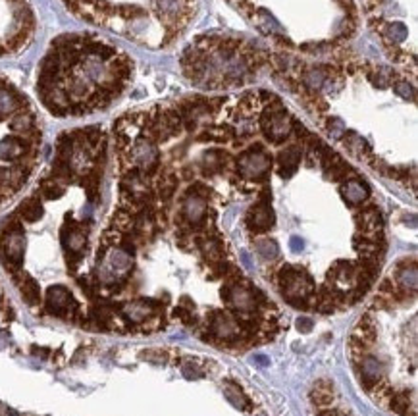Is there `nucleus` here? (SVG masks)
I'll return each mask as SVG.
<instances>
[{
  "mask_svg": "<svg viewBox=\"0 0 418 416\" xmlns=\"http://www.w3.org/2000/svg\"><path fill=\"white\" fill-rule=\"evenodd\" d=\"M131 77L127 56L108 43L60 35L39 66L37 93L54 116H81L108 108Z\"/></svg>",
  "mask_w": 418,
  "mask_h": 416,
  "instance_id": "nucleus-1",
  "label": "nucleus"
},
{
  "mask_svg": "<svg viewBox=\"0 0 418 416\" xmlns=\"http://www.w3.org/2000/svg\"><path fill=\"white\" fill-rule=\"evenodd\" d=\"M45 308L49 314L58 318H79V303L64 285H50L47 289Z\"/></svg>",
  "mask_w": 418,
  "mask_h": 416,
  "instance_id": "nucleus-2",
  "label": "nucleus"
},
{
  "mask_svg": "<svg viewBox=\"0 0 418 416\" xmlns=\"http://www.w3.org/2000/svg\"><path fill=\"white\" fill-rule=\"evenodd\" d=\"M272 166V158L262 151V147L257 145L251 151H247L241 158H239V170L241 174L253 179H260L268 174Z\"/></svg>",
  "mask_w": 418,
  "mask_h": 416,
  "instance_id": "nucleus-3",
  "label": "nucleus"
},
{
  "mask_svg": "<svg viewBox=\"0 0 418 416\" xmlns=\"http://www.w3.org/2000/svg\"><path fill=\"white\" fill-rule=\"evenodd\" d=\"M274 210L268 202H259L247 212V227L255 233H264L274 226Z\"/></svg>",
  "mask_w": 418,
  "mask_h": 416,
  "instance_id": "nucleus-4",
  "label": "nucleus"
},
{
  "mask_svg": "<svg viewBox=\"0 0 418 416\" xmlns=\"http://www.w3.org/2000/svg\"><path fill=\"white\" fill-rule=\"evenodd\" d=\"M181 212H183V218L189 224H195V226L200 224L204 220V216H206V197L198 195L195 187H191L187 191V197L183 199Z\"/></svg>",
  "mask_w": 418,
  "mask_h": 416,
  "instance_id": "nucleus-5",
  "label": "nucleus"
},
{
  "mask_svg": "<svg viewBox=\"0 0 418 416\" xmlns=\"http://www.w3.org/2000/svg\"><path fill=\"white\" fill-rule=\"evenodd\" d=\"M12 276L25 303L29 304V306H35V304L41 303V287H39V281L35 277L31 276V274H27V272H24V270L16 272Z\"/></svg>",
  "mask_w": 418,
  "mask_h": 416,
  "instance_id": "nucleus-6",
  "label": "nucleus"
},
{
  "mask_svg": "<svg viewBox=\"0 0 418 416\" xmlns=\"http://www.w3.org/2000/svg\"><path fill=\"white\" fill-rule=\"evenodd\" d=\"M45 216V201L39 197L37 193L33 197H27L16 210V218L22 224H37Z\"/></svg>",
  "mask_w": 418,
  "mask_h": 416,
  "instance_id": "nucleus-7",
  "label": "nucleus"
},
{
  "mask_svg": "<svg viewBox=\"0 0 418 416\" xmlns=\"http://www.w3.org/2000/svg\"><path fill=\"white\" fill-rule=\"evenodd\" d=\"M310 399L312 403L316 404L318 408H326L333 403L335 399V391H333V383L330 379H318L314 385H312V391H310Z\"/></svg>",
  "mask_w": 418,
  "mask_h": 416,
  "instance_id": "nucleus-8",
  "label": "nucleus"
},
{
  "mask_svg": "<svg viewBox=\"0 0 418 416\" xmlns=\"http://www.w3.org/2000/svg\"><path fill=\"white\" fill-rule=\"evenodd\" d=\"M280 162V176L291 177L297 172V166L301 162V149L299 147H287L278 156Z\"/></svg>",
  "mask_w": 418,
  "mask_h": 416,
  "instance_id": "nucleus-9",
  "label": "nucleus"
},
{
  "mask_svg": "<svg viewBox=\"0 0 418 416\" xmlns=\"http://www.w3.org/2000/svg\"><path fill=\"white\" fill-rule=\"evenodd\" d=\"M357 226L364 233H378L381 229V214L376 206H370L366 210H362L357 214Z\"/></svg>",
  "mask_w": 418,
  "mask_h": 416,
  "instance_id": "nucleus-10",
  "label": "nucleus"
},
{
  "mask_svg": "<svg viewBox=\"0 0 418 416\" xmlns=\"http://www.w3.org/2000/svg\"><path fill=\"white\" fill-rule=\"evenodd\" d=\"M341 193H343L345 201L349 202V204H360V202L368 197L370 191H368V185H366L364 181H360V179H351V181H347L343 185Z\"/></svg>",
  "mask_w": 418,
  "mask_h": 416,
  "instance_id": "nucleus-11",
  "label": "nucleus"
},
{
  "mask_svg": "<svg viewBox=\"0 0 418 416\" xmlns=\"http://www.w3.org/2000/svg\"><path fill=\"white\" fill-rule=\"evenodd\" d=\"M175 187H177V177L175 174H172L170 170H166L164 174H160L158 181H156V193L162 201H170L172 195L175 193Z\"/></svg>",
  "mask_w": 418,
  "mask_h": 416,
  "instance_id": "nucleus-12",
  "label": "nucleus"
},
{
  "mask_svg": "<svg viewBox=\"0 0 418 416\" xmlns=\"http://www.w3.org/2000/svg\"><path fill=\"white\" fill-rule=\"evenodd\" d=\"M397 283H399V289L406 291V293L410 291L414 295V291H416V266H414V262L410 264V268L408 266H401L399 268Z\"/></svg>",
  "mask_w": 418,
  "mask_h": 416,
  "instance_id": "nucleus-13",
  "label": "nucleus"
},
{
  "mask_svg": "<svg viewBox=\"0 0 418 416\" xmlns=\"http://www.w3.org/2000/svg\"><path fill=\"white\" fill-rule=\"evenodd\" d=\"M389 408L393 410L395 414L406 416L408 414V410L414 408V403L410 401V397H408L406 391H397V393L391 395V399H389Z\"/></svg>",
  "mask_w": 418,
  "mask_h": 416,
  "instance_id": "nucleus-14",
  "label": "nucleus"
},
{
  "mask_svg": "<svg viewBox=\"0 0 418 416\" xmlns=\"http://www.w3.org/2000/svg\"><path fill=\"white\" fill-rule=\"evenodd\" d=\"M200 249H202V254L206 256V260H210L212 264H216V262H222L224 249H222V243L218 239H204V241H200Z\"/></svg>",
  "mask_w": 418,
  "mask_h": 416,
  "instance_id": "nucleus-15",
  "label": "nucleus"
},
{
  "mask_svg": "<svg viewBox=\"0 0 418 416\" xmlns=\"http://www.w3.org/2000/svg\"><path fill=\"white\" fill-rule=\"evenodd\" d=\"M257 252L264 260H276L278 254H280V249H278V243L272 239H262L257 241Z\"/></svg>",
  "mask_w": 418,
  "mask_h": 416,
  "instance_id": "nucleus-16",
  "label": "nucleus"
},
{
  "mask_svg": "<svg viewBox=\"0 0 418 416\" xmlns=\"http://www.w3.org/2000/svg\"><path fill=\"white\" fill-rule=\"evenodd\" d=\"M226 397H228L235 406H239V408H247V406H249V401H247V397L241 393L239 387L228 385V387H226Z\"/></svg>",
  "mask_w": 418,
  "mask_h": 416,
  "instance_id": "nucleus-17",
  "label": "nucleus"
},
{
  "mask_svg": "<svg viewBox=\"0 0 418 416\" xmlns=\"http://www.w3.org/2000/svg\"><path fill=\"white\" fill-rule=\"evenodd\" d=\"M141 358L148 360V362H166L168 360V353L166 351H160V349H148V351L141 353Z\"/></svg>",
  "mask_w": 418,
  "mask_h": 416,
  "instance_id": "nucleus-18",
  "label": "nucleus"
},
{
  "mask_svg": "<svg viewBox=\"0 0 418 416\" xmlns=\"http://www.w3.org/2000/svg\"><path fill=\"white\" fill-rule=\"evenodd\" d=\"M387 35L395 43H401V41L406 39V27L403 24H391V26L387 27Z\"/></svg>",
  "mask_w": 418,
  "mask_h": 416,
  "instance_id": "nucleus-19",
  "label": "nucleus"
},
{
  "mask_svg": "<svg viewBox=\"0 0 418 416\" xmlns=\"http://www.w3.org/2000/svg\"><path fill=\"white\" fill-rule=\"evenodd\" d=\"M324 74L320 70H310L307 76H305V83H307L310 89H320V85L324 83Z\"/></svg>",
  "mask_w": 418,
  "mask_h": 416,
  "instance_id": "nucleus-20",
  "label": "nucleus"
},
{
  "mask_svg": "<svg viewBox=\"0 0 418 416\" xmlns=\"http://www.w3.org/2000/svg\"><path fill=\"white\" fill-rule=\"evenodd\" d=\"M152 4L160 14L177 12V0H152Z\"/></svg>",
  "mask_w": 418,
  "mask_h": 416,
  "instance_id": "nucleus-21",
  "label": "nucleus"
},
{
  "mask_svg": "<svg viewBox=\"0 0 418 416\" xmlns=\"http://www.w3.org/2000/svg\"><path fill=\"white\" fill-rule=\"evenodd\" d=\"M395 93L399 95V97H403V99H414V91H412V85H408V83H397L395 85Z\"/></svg>",
  "mask_w": 418,
  "mask_h": 416,
  "instance_id": "nucleus-22",
  "label": "nucleus"
},
{
  "mask_svg": "<svg viewBox=\"0 0 418 416\" xmlns=\"http://www.w3.org/2000/svg\"><path fill=\"white\" fill-rule=\"evenodd\" d=\"M328 129H330V133H332L333 137H341V135H343V131H345L341 120H337V118H333L332 122L328 124Z\"/></svg>",
  "mask_w": 418,
  "mask_h": 416,
  "instance_id": "nucleus-23",
  "label": "nucleus"
},
{
  "mask_svg": "<svg viewBox=\"0 0 418 416\" xmlns=\"http://www.w3.org/2000/svg\"><path fill=\"white\" fill-rule=\"evenodd\" d=\"M183 374H185V378H200V376H202V372L198 370L197 366H193V364H185L183 366Z\"/></svg>",
  "mask_w": 418,
  "mask_h": 416,
  "instance_id": "nucleus-24",
  "label": "nucleus"
},
{
  "mask_svg": "<svg viewBox=\"0 0 418 416\" xmlns=\"http://www.w3.org/2000/svg\"><path fill=\"white\" fill-rule=\"evenodd\" d=\"M297 329L303 331V333H308L312 329V320L310 318H299L297 320Z\"/></svg>",
  "mask_w": 418,
  "mask_h": 416,
  "instance_id": "nucleus-25",
  "label": "nucleus"
},
{
  "mask_svg": "<svg viewBox=\"0 0 418 416\" xmlns=\"http://www.w3.org/2000/svg\"><path fill=\"white\" fill-rule=\"evenodd\" d=\"M303 247H305V243H303V239L301 237H291V249L295 252L303 251Z\"/></svg>",
  "mask_w": 418,
  "mask_h": 416,
  "instance_id": "nucleus-26",
  "label": "nucleus"
},
{
  "mask_svg": "<svg viewBox=\"0 0 418 416\" xmlns=\"http://www.w3.org/2000/svg\"><path fill=\"white\" fill-rule=\"evenodd\" d=\"M31 353L41 354V358H47V356L50 354V351L49 349H41V347H31Z\"/></svg>",
  "mask_w": 418,
  "mask_h": 416,
  "instance_id": "nucleus-27",
  "label": "nucleus"
},
{
  "mask_svg": "<svg viewBox=\"0 0 418 416\" xmlns=\"http://www.w3.org/2000/svg\"><path fill=\"white\" fill-rule=\"evenodd\" d=\"M0 416H18V412H14L12 408H2Z\"/></svg>",
  "mask_w": 418,
  "mask_h": 416,
  "instance_id": "nucleus-28",
  "label": "nucleus"
}]
</instances>
